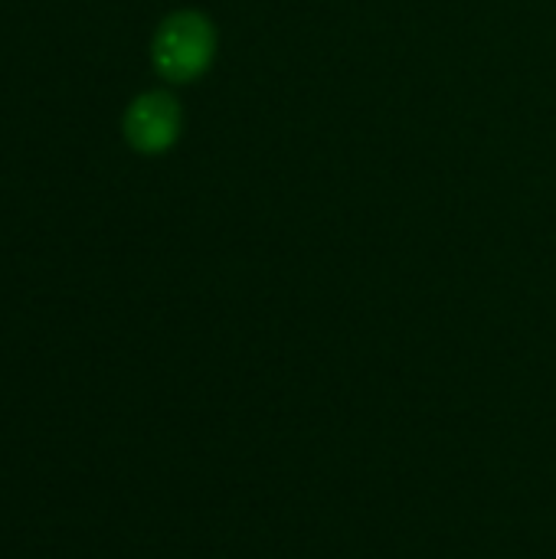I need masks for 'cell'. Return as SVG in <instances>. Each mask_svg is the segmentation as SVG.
<instances>
[{"label":"cell","instance_id":"1","mask_svg":"<svg viewBox=\"0 0 556 559\" xmlns=\"http://www.w3.org/2000/svg\"><path fill=\"white\" fill-rule=\"evenodd\" d=\"M213 49H216L213 26L203 13H193V10H180L167 16L151 46L157 72L174 82L197 79L210 66Z\"/></svg>","mask_w":556,"mask_h":559},{"label":"cell","instance_id":"2","mask_svg":"<svg viewBox=\"0 0 556 559\" xmlns=\"http://www.w3.org/2000/svg\"><path fill=\"white\" fill-rule=\"evenodd\" d=\"M180 131V108L167 92H147L131 102L125 115V138L141 154H157L174 144Z\"/></svg>","mask_w":556,"mask_h":559}]
</instances>
